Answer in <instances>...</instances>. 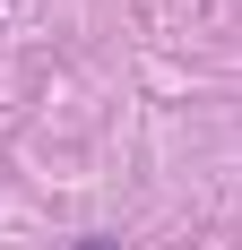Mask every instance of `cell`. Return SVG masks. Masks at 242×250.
<instances>
[{"label": "cell", "mask_w": 242, "mask_h": 250, "mask_svg": "<svg viewBox=\"0 0 242 250\" xmlns=\"http://www.w3.org/2000/svg\"><path fill=\"white\" fill-rule=\"evenodd\" d=\"M78 250H113V242H78Z\"/></svg>", "instance_id": "1"}]
</instances>
